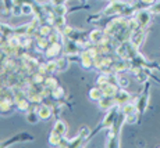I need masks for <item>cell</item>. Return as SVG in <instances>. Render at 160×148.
Listing matches in <instances>:
<instances>
[{
	"instance_id": "cell-1",
	"label": "cell",
	"mask_w": 160,
	"mask_h": 148,
	"mask_svg": "<svg viewBox=\"0 0 160 148\" xmlns=\"http://www.w3.org/2000/svg\"><path fill=\"white\" fill-rule=\"evenodd\" d=\"M149 22H150V11H148V10L139 11V13H138V17H137L138 28H139V29H143Z\"/></svg>"
},
{
	"instance_id": "cell-2",
	"label": "cell",
	"mask_w": 160,
	"mask_h": 148,
	"mask_svg": "<svg viewBox=\"0 0 160 148\" xmlns=\"http://www.w3.org/2000/svg\"><path fill=\"white\" fill-rule=\"evenodd\" d=\"M50 115H52L50 109H49V108L46 107V105H42V107H41V109H39V113H38L39 118H42V119H48Z\"/></svg>"
},
{
	"instance_id": "cell-3",
	"label": "cell",
	"mask_w": 160,
	"mask_h": 148,
	"mask_svg": "<svg viewBox=\"0 0 160 148\" xmlns=\"http://www.w3.org/2000/svg\"><path fill=\"white\" fill-rule=\"evenodd\" d=\"M100 95H102V90H100V89H93V91L91 93V97L95 98V100L100 98Z\"/></svg>"
},
{
	"instance_id": "cell-4",
	"label": "cell",
	"mask_w": 160,
	"mask_h": 148,
	"mask_svg": "<svg viewBox=\"0 0 160 148\" xmlns=\"http://www.w3.org/2000/svg\"><path fill=\"white\" fill-rule=\"evenodd\" d=\"M149 11H150V13H155V14H160V2L158 3V4L153 6V7L150 8Z\"/></svg>"
},
{
	"instance_id": "cell-5",
	"label": "cell",
	"mask_w": 160,
	"mask_h": 148,
	"mask_svg": "<svg viewBox=\"0 0 160 148\" xmlns=\"http://www.w3.org/2000/svg\"><path fill=\"white\" fill-rule=\"evenodd\" d=\"M142 2H143V3H153L155 0H142Z\"/></svg>"
}]
</instances>
